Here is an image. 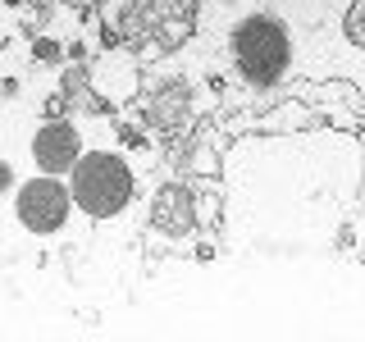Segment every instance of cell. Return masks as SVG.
I'll use <instances>...</instances> for the list:
<instances>
[{"label": "cell", "instance_id": "obj_1", "mask_svg": "<svg viewBox=\"0 0 365 342\" xmlns=\"http://www.w3.org/2000/svg\"><path fill=\"white\" fill-rule=\"evenodd\" d=\"M133 169L123 155L114 151H83L78 165L68 169V197L87 219H114V214L128 210L133 201Z\"/></svg>", "mask_w": 365, "mask_h": 342}, {"label": "cell", "instance_id": "obj_2", "mask_svg": "<svg viewBox=\"0 0 365 342\" xmlns=\"http://www.w3.org/2000/svg\"><path fill=\"white\" fill-rule=\"evenodd\" d=\"M197 23V0H128L119 14L123 41L137 46V55H169L187 41Z\"/></svg>", "mask_w": 365, "mask_h": 342}, {"label": "cell", "instance_id": "obj_3", "mask_svg": "<svg viewBox=\"0 0 365 342\" xmlns=\"http://www.w3.org/2000/svg\"><path fill=\"white\" fill-rule=\"evenodd\" d=\"M228 51H233V60H237V68H242V78L251 87L279 83L283 68L292 64V37H288V28L269 14H251V19L237 23Z\"/></svg>", "mask_w": 365, "mask_h": 342}, {"label": "cell", "instance_id": "obj_4", "mask_svg": "<svg viewBox=\"0 0 365 342\" xmlns=\"http://www.w3.org/2000/svg\"><path fill=\"white\" fill-rule=\"evenodd\" d=\"M14 210H19V224L28 233H60L68 224V210H73V197L68 187L55 174H41V178H28L14 197Z\"/></svg>", "mask_w": 365, "mask_h": 342}, {"label": "cell", "instance_id": "obj_5", "mask_svg": "<svg viewBox=\"0 0 365 342\" xmlns=\"http://www.w3.org/2000/svg\"><path fill=\"white\" fill-rule=\"evenodd\" d=\"M83 155V133L68 119H46L37 133H32V160H37L41 174H68Z\"/></svg>", "mask_w": 365, "mask_h": 342}, {"label": "cell", "instance_id": "obj_6", "mask_svg": "<svg viewBox=\"0 0 365 342\" xmlns=\"http://www.w3.org/2000/svg\"><path fill=\"white\" fill-rule=\"evenodd\" d=\"M151 228L160 237H192L197 233V201L182 182H165L151 201Z\"/></svg>", "mask_w": 365, "mask_h": 342}, {"label": "cell", "instance_id": "obj_7", "mask_svg": "<svg viewBox=\"0 0 365 342\" xmlns=\"http://www.w3.org/2000/svg\"><path fill=\"white\" fill-rule=\"evenodd\" d=\"M347 37L356 51H365V0H351L347 5Z\"/></svg>", "mask_w": 365, "mask_h": 342}, {"label": "cell", "instance_id": "obj_8", "mask_svg": "<svg viewBox=\"0 0 365 342\" xmlns=\"http://www.w3.org/2000/svg\"><path fill=\"white\" fill-rule=\"evenodd\" d=\"M5 182H9V169H5V165H0V187H5Z\"/></svg>", "mask_w": 365, "mask_h": 342}]
</instances>
